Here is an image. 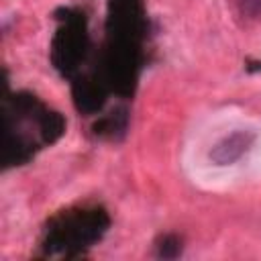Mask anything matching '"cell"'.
<instances>
[{
	"instance_id": "1",
	"label": "cell",
	"mask_w": 261,
	"mask_h": 261,
	"mask_svg": "<svg viewBox=\"0 0 261 261\" xmlns=\"http://www.w3.org/2000/svg\"><path fill=\"white\" fill-rule=\"evenodd\" d=\"M110 226V216L102 206H80L53 216L41 239L47 257H75L98 243Z\"/></svg>"
},
{
	"instance_id": "2",
	"label": "cell",
	"mask_w": 261,
	"mask_h": 261,
	"mask_svg": "<svg viewBox=\"0 0 261 261\" xmlns=\"http://www.w3.org/2000/svg\"><path fill=\"white\" fill-rule=\"evenodd\" d=\"M55 18L59 20V29L51 41V63L61 75L73 77L90 47L86 16L75 8H59Z\"/></svg>"
},
{
	"instance_id": "3",
	"label": "cell",
	"mask_w": 261,
	"mask_h": 261,
	"mask_svg": "<svg viewBox=\"0 0 261 261\" xmlns=\"http://www.w3.org/2000/svg\"><path fill=\"white\" fill-rule=\"evenodd\" d=\"M106 41L141 45L145 33L143 0H108Z\"/></svg>"
},
{
	"instance_id": "4",
	"label": "cell",
	"mask_w": 261,
	"mask_h": 261,
	"mask_svg": "<svg viewBox=\"0 0 261 261\" xmlns=\"http://www.w3.org/2000/svg\"><path fill=\"white\" fill-rule=\"evenodd\" d=\"M73 104L82 114H98L106 104L108 86L98 75H82L71 86Z\"/></svg>"
},
{
	"instance_id": "5",
	"label": "cell",
	"mask_w": 261,
	"mask_h": 261,
	"mask_svg": "<svg viewBox=\"0 0 261 261\" xmlns=\"http://www.w3.org/2000/svg\"><path fill=\"white\" fill-rule=\"evenodd\" d=\"M255 143V133L253 130H234L220 141H216L208 153L210 161L216 165H232L237 163Z\"/></svg>"
},
{
	"instance_id": "6",
	"label": "cell",
	"mask_w": 261,
	"mask_h": 261,
	"mask_svg": "<svg viewBox=\"0 0 261 261\" xmlns=\"http://www.w3.org/2000/svg\"><path fill=\"white\" fill-rule=\"evenodd\" d=\"M126 128H128V110L122 108V106H118V108L110 110L108 114L100 116L92 126L94 135L100 137V139H106V141L122 139L126 135Z\"/></svg>"
},
{
	"instance_id": "7",
	"label": "cell",
	"mask_w": 261,
	"mask_h": 261,
	"mask_svg": "<svg viewBox=\"0 0 261 261\" xmlns=\"http://www.w3.org/2000/svg\"><path fill=\"white\" fill-rule=\"evenodd\" d=\"M181 253V239L177 234H161L155 241V257L159 259H175Z\"/></svg>"
},
{
	"instance_id": "8",
	"label": "cell",
	"mask_w": 261,
	"mask_h": 261,
	"mask_svg": "<svg viewBox=\"0 0 261 261\" xmlns=\"http://www.w3.org/2000/svg\"><path fill=\"white\" fill-rule=\"evenodd\" d=\"M239 14L247 22H259L261 20V0H234Z\"/></svg>"
}]
</instances>
